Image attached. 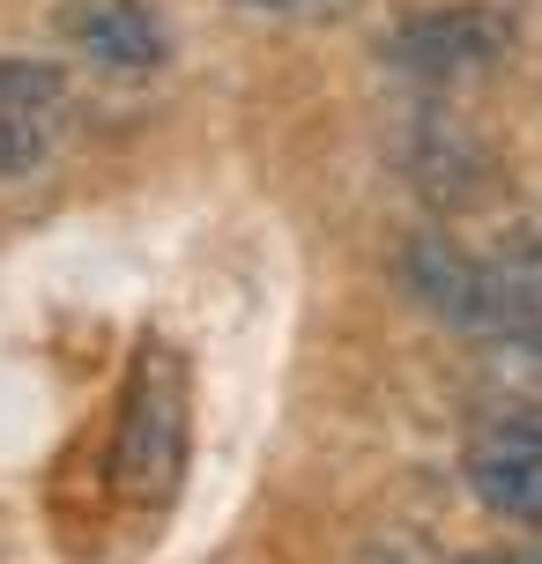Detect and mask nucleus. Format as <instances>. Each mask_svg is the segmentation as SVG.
Returning <instances> with one entry per match:
<instances>
[{
    "mask_svg": "<svg viewBox=\"0 0 542 564\" xmlns=\"http://www.w3.org/2000/svg\"><path fill=\"white\" fill-rule=\"evenodd\" d=\"M59 112H0V178H30L53 156Z\"/></svg>",
    "mask_w": 542,
    "mask_h": 564,
    "instance_id": "nucleus-7",
    "label": "nucleus"
},
{
    "mask_svg": "<svg viewBox=\"0 0 542 564\" xmlns=\"http://www.w3.org/2000/svg\"><path fill=\"white\" fill-rule=\"evenodd\" d=\"M401 282H409L416 305L438 312L460 335L490 341V349L542 357V290H528L498 253H460L454 238L416 230V238L401 246Z\"/></svg>",
    "mask_w": 542,
    "mask_h": 564,
    "instance_id": "nucleus-1",
    "label": "nucleus"
},
{
    "mask_svg": "<svg viewBox=\"0 0 542 564\" xmlns=\"http://www.w3.org/2000/svg\"><path fill=\"white\" fill-rule=\"evenodd\" d=\"M0 112H67V67L0 59Z\"/></svg>",
    "mask_w": 542,
    "mask_h": 564,
    "instance_id": "nucleus-6",
    "label": "nucleus"
},
{
    "mask_svg": "<svg viewBox=\"0 0 542 564\" xmlns=\"http://www.w3.org/2000/svg\"><path fill=\"white\" fill-rule=\"evenodd\" d=\"M59 37L83 59L112 67V75H149V67H164V53H172L149 0H67L59 8Z\"/></svg>",
    "mask_w": 542,
    "mask_h": 564,
    "instance_id": "nucleus-5",
    "label": "nucleus"
},
{
    "mask_svg": "<svg viewBox=\"0 0 542 564\" xmlns=\"http://www.w3.org/2000/svg\"><path fill=\"white\" fill-rule=\"evenodd\" d=\"M468 490L476 506L542 528V416H498L468 446Z\"/></svg>",
    "mask_w": 542,
    "mask_h": 564,
    "instance_id": "nucleus-4",
    "label": "nucleus"
},
{
    "mask_svg": "<svg viewBox=\"0 0 542 564\" xmlns=\"http://www.w3.org/2000/svg\"><path fill=\"white\" fill-rule=\"evenodd\" d=\"M246 8H305V0H246Z\"/></svg>",
    "mask_w": 542,
    "mask_h": 564,
    "instance_id": "nucleus-8",
    "label": "nucleus"
},
{
    "mask_svg": "<svg viewBox=\"0 0 542 564\" xmlns=\"http://www.w3.org/2000/svg\"><path fill=\"white\" fill-rule=\"evenodd\" d=\"M513 45V23L506 8H484V0H454V8H416L387 30V67L409 75V83H454V75H476L490 59H506Z\"/></svg>",
    "mask_w": 542,
    "mask_h": 564,
    "instance_id": "nucleus-3",
    "label": "nucleus"
},
{
    "mask_svg": "<svg viewBox=\"0 0 542 564\" xmlns=\"http://www.w3.org/2000/svg\"><path fill=\"white\" fill-rule=\"evenodd\" d=\"M186 431H194V394H186V365L172 349L149 341L127 401H119V431H112V490L142 512L172 506L178 476H186Z\"/></svg>",
    "mask_w": 542,
    "mask_h": 564,
    "instance_id": "nucleus-2",
    "label": "nucleus"
}]
</instances>
